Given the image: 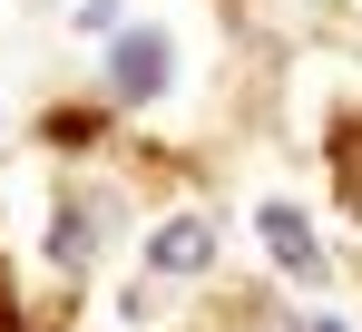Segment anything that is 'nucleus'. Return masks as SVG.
<instances>
[{"instance_id": "4", "label": "nucleus", "mask_w": 362, "mask_h": 332, "mask_svg": "<svg viewBox=\"0 0 362 332\" xmlns=\"http://www.w3.org/2000/svg\"><path fill=\"white\" fill-rule=\"evenodd\" d=\"M88 254H98V196H59V215H49V264H59V274H88Z\"/></svg>"}, {"instance_id": "1", "label": "nucleus", "mask_w": 362, "mask_h": 332, "mask_svg": "<svg viewBox=\"0 0 362 332\" xmlns=\"http://www.w3.org/2000/svg\"><path fill=\"white\" fill-rule=\"evenodd\" d=\"M167 88H177V40L157 20H127L118 40H108V98L118 108H157Z\"/></svg>"}, {"instance_id": "3", "label": "nucleus", "mask_w": 362, "mask_h": 332, "mask_svg": "<svg viewBox=\"0 0 362 332\" xmlns=\"http://www.w3.org/2000/svg\"><path fill=\"white\" fill-rule=\"evenodd\" d=\"M255 235H264V254H274L294 283H323V274H333V264H323V244H313V225H303L284 196H264V206H255Z\"/></svg>"}, {"instance_id": "5", "label": "nucleus", "mask_w": 362, "mask_h": 332, "mask_svg": "<svg viewBox=\"0 0 362 332\" xmlns=\"http://www.w3.org/2000/svg\"><path fill=\"white\" fill-rule=\"evenodd\" d=\"M303 332H343V323H333V313H313V323H303Z\"/></svg>"}, {"instance_id": "2", "label": "nucleus", "mask_w": 362, "mask_h": 332, "mask_svg": "<svg viewBox=\"0 0 362 332\" xmlns=\"http://www.w3.org/2000/svg\"><path fill=\"white\" fill-rule=\"evenodd\" d=\"M216 254H226V225H216V215H167L157 235H147V274H157V283L216 274Z\"/></svg>"}]
</instances>
